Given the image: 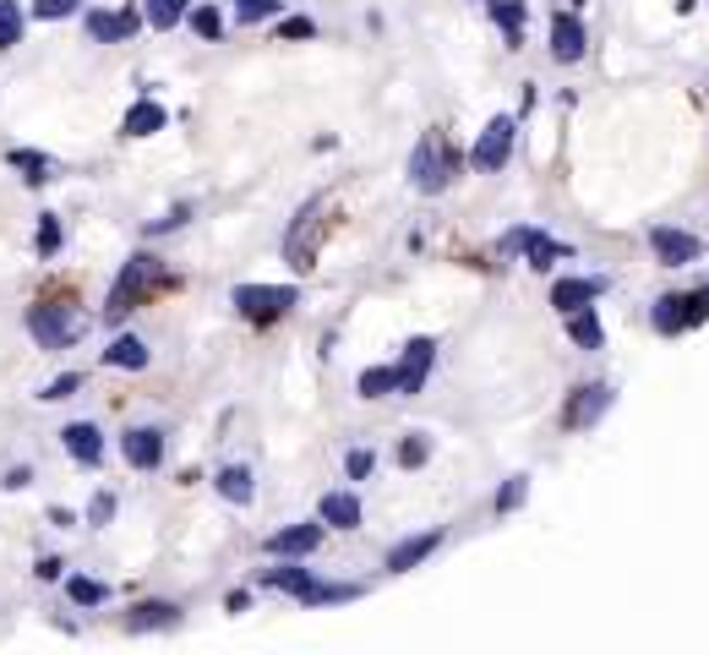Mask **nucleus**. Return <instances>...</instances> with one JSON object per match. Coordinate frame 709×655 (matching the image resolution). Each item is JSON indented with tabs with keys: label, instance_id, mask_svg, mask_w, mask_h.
Instances as JSON below:
<instances>
[{
	"label": "nucleus",
	"instance_id": "obj_45",
	"mask_svg": "<svg viewBox=\"0 0 709 655\" xmlns=\"http://www.w3.org/2000/svg\"><path fill=\"white\" fill-rule=\"evenodd\" d=\"M0 5H5V0H0Z\"/></svg>",
	"mask_w": 709,
	"mask_h": 655
},
{
	"label": "nucleus",
	"instance_id": "obj_17",
	"mask_svg": "<svg viewBox=\"0 0 709 655\" xmlns=\"http://www.w3.org/2000/svg\"><path fill=\"white\" fill-rule=\"evenodd\" d=\"M317 519H322L328 530H361L366 508H361V497H355V491H328V497L317 502Z\"/></svg>",
	"mask_w": 709,
	"mask_h": 655
},
{
	"label": "nucleus",
	"instance_id": "obj_16",
	"mask_svg": "<svg viewBox=\"0 0 709 655\" xmlns=\"http://www.w3.org/2000/svg\"><path fill=\"white\" fill-rule=\"evenodd\" d=\"M180 618H186V607H175V601H137L121 618V629L126 634H158V629H180Z\"/></svg>",
	"mask_w": 709,
	"mask_h": 655
},
{
	"label": "nucleus",
	"instance_id": "obj_21",
	"mask_svg": "<svg viewBox=\"0 0 709 655\" xmlns=\"http://www.w3.org/2000/svg\"><path fill=\"white\" fill-rule=\"evenodd\" d=\"M491 5V22L502 27L508 49H524V22H530V5L524 0H486Z\"/></svg>",
	"mask_w": 709,
	"mask_h": 655
},
{
	"label": "nucleus",
	"instance_id": "obj_12",
	"mask_svg": "<svg viewBox=\"0 0 709 655\" xmlns=\"http://www.w3.org/2000/svg\"><path fill=\"white\" fill-rule=\"evenodd\" d=\"M431 360H436V338H431V333H416V338L405 344V355H399V393H405V399H416L425 388Z\"/></svg>",
	"mask_w": 709,
	"mask_h": 655
},
{
	"label": "nucleus",
	"instance_id": "obj_11",
	"mask_svg": "<svg viewBox=\"0 0 709 655\" xmlns=\"http://www.w3.org/2000/svg\"><path fill=\"white\" fill-rule=\"evenodd\" d=\"M322 535H328V524H322V519L284 524V530H274V535L263 541V552H268V557H311V552L322 546Z\"/></svg>",
	"mask_w": 709,
	"mask_h": 655
},
{
	"label": "nucleus",
	"instance_id": "obj_36",
	"mask_svg": "<svg viewBox=\"0 0 709 655\" xmlns=\"http://www.w3.org/2000/svg\"><path fill=\"white\" fill-rule=\"evenodd\" d=\"M115 519V491H93V502H88V530H104Z\"/></svg>",
	"mask_w": 709,
	"mask_h": 655
},
{
	"label": "nucleus",
	"instance_id": "obj_7",
	"mask_svg": "<svg viewBox=\"0 0 709 655\" xmlns=\"http://www.w3.org/2000/svg\"><path fill=\"white\" fill-rule=\"evenodd\" d=\"M502 252H524V263H530L535 274H546L552 263L573 257V246L552 241V235H546V230H535V224H519V230H508V235H502Z\"/></svg>",
	"mask_w": 709,
	"mask_h": 655
},
{
	"label": "nucleus",
	"instance_id": "obj_32",
	"mask_svg": "<svg viewBox=\"0 0 709 655\" xmlns=\"http://www.w3.org/2000/svg\"><path fill=\"white\" fill-rule=\"evenodd\" d=\"M425 459H431V437H425V432H410V437L399 443V465H405V470H421Z\"/></svg>",
	"mask_w": 709,
	"mask_h": 655
},
{
	"label": "nucleus",
	"instance_id": "obj_41",
	"mask_svg": "<svg viewBox=\"0 0 709 655\" xmlns=\"http://www.w3.org/2000/svg\"><path fill=\"white\" fill-rule=\"evenodd\" d=\"M279 38H289V44H300V38H317V22H311V16H284V22H279Z\"/></svg>",
	"mask_w": 709,
	"mask_h": 655
},
{
	"label": "nucleus",
	"instance_id": "obj_39",
	"mask_svg": "<svg viewBox=\"0 0 709 655\" xmlns=\"http://www.w3.org/2000/svg\"><path fill=\"white\" fill-rule=\"evenodd\" d=\"M186 219H191V202H175V208H169L164 219H153V224H147V235L158 241V235H169V230H180Z\"/></svg>",
	"mask_w": 709,
	"mask_h": 655
},
{
	"label": "nucleus",
	"instance_id": "obj_28",
	"mask_svg": "<svg viewBox=\"0 0 709 655\" xmlns=\"http://www.w3.org/2000/svg\"><path fill=\"white\" fill-rule=\"evenodd\" d=\"M650 323H655V333H666V338H672V333H683V328H688L683 296H661V301H655V312H650Z\"/></svg>",
	"mask_w": 709,
	"mask_h": 655
},
{
	"label": "nucleus",
	"instance_id": "obj_31",
	"mask_svg": "<svg viewBox=\"0 0 709 655\" xmlns=\"http://www.w3.org/2000/svg\"><path fill=\"white\" fill-rule=\"evenodd\" d=\"M33 252H38V257H55V252H60V219H55V213H44V219H38V230H33Z\"/></svg>",
	"mask_w": 709,
	"mask_h": 655
},
{
	"label": "nucleus",
	"instance_id": "obj_18",
	"mask_svg": "<svg viewBox=\"0 0 709 655\" xmlns=\"http://www.w3.org/2000/svg\"><path fill=\"white\" fill-rule=\"evenodd\" d=\"M60 443H66V454H71L77 465H99V459H104V432H99L93 421H71V426L60 432Z\"/></svg>",
	"mask_w": 709,
	"mask_h": 655
},
{
	"label": "nucleus",
	"instance_id": "obj_14",
	"mask_svg": "<svg viewBox=\"0 0 709 655\" xmlns=\"http://www.w3.org/2000/svg\"><path fill=\"white\" fill-rule=\"evenodd\" d=\"M584 49H589V33H584L578 11H557V16H552V60H557V66H578Z\"/></svg>",
	"mask_w": 709,
	"mask_h": 655
},
{
	"label": "nucleus",
	"instance_id": "obj_19",
	"mask_svg": "<svg viewBox=\"0 0 709 655\" xmlns=\"http://www.w3.org/2000/svg\"><path fill=\"white\" fill-rule=\"evenodd\" d=\"M606 296V279H557L552 285V307L557 312H578V307H589V301H600Z\"/></svg>",
	"mask_w": 709,
	"mask_h": 655
},
{
	"label": "nucleus",
	"instance_id": "obj_3",
	"mask_svg": "<svg viewBox=\"0 0 709 655\" xmlns=\"http://www.w3.org/2000/svg\"><path fill=\"white\" fill-rule=\"evenodd\" d=\"M295 301H300L295 285H235V290H230V307H235L246 323H279Z\"/></svg>",
	"mask_w": 709,
	"mask_h": 655
},
{
	"label": "nucleus",
	"instance_id": "obj_15",
	"mask_svg": "<svg viewBox=\"0 0 709 655\" xmlns=\"http://www.w3.org/2000/svg\"><path fill=\"white\" fill-rule=\"evenodd\" d=\"M442 541H447V530H442V524H436V530H421V535L394 541V546H388V574H410V568H421Z\"/></svg>",
	"mask_w": 709,
	"mask_h": 655
},
{
	"label": "nucleus",
	"instance_id": "obj_38",
	"mask_svg": "<svg viewBox=\"0 0 709 655\" xmlns=\"http://www.w3.org/2000/svg\"><path fill=\"white\" fill-rule=\"evenodd\" d=\"M16 38H22V11H16V5L5 0V5H0V55H5V49H11Z\"/></svg>",
	"mask_w": 709,
	"mask_h": 655
},
{
	"label": "nucleus",
	"instance_id": "obj_29",
	"mask_svg": "<svg viewBox=\"0 0 709 655\" xmlns=\"http://www.w3.org/2000/svg\"><path fill=\"white\" fill-rule=\"evenodd\" d=\"M5 164H11V169H27V175H22L27 186H44V180H49V169H55V164H49V154H33V148H11V154H5Z\"/></svg>",
	"mask_w": 709,
	"mask_h": 655
},
{
	"label": "nucleus",
	"instance_id": "obj_6",
	"mask_svg": "<svg viewBox=\"0 0 709 655\" xmlns=\"http://www.w3.org/2000/svg\"><path fill=\"white\" fill-rule=\"evenodd\" d=\"M453 159H447V148H442V137L436 132H425L421 143H416V154H410V186L421 191V197H436V191H447V175Z\"/></svg>",
	"mask_w": 709,
	"mask_h": 655
},
{
	"label": "nucleus",
	"instance_id": "obj_20",
	"mask_svg": "<svg viewBox=\"0 0 709 655\" xmlns=\"http://www.w3.org/2000/svg\"><path fill=\"white\" fill-rule=\"evenodd\" d=\"M169 126V110L158 104V99H137L132 110H126V121H121V137H153V132H164Z\"/></svg>",
	"mask_w": 709,
	"mask_h": 655
},
{
	"label": "nucleus",
	"instance_id": "obj_25",
	"mask_svg": "<svg viewBox=\"0 0 709 655\" xmlns=\"http://www.w3.org/2000/svg\"><path fill=\"white\" fill-rule=\"evenodd\" d=\"M355 393H361L366 404H377V399L399 393V366H366V371H361V382H355Z\"/></svg>",
	"mask_w": 709,
	"mask_h": 655
},
{
	"label": "nucleus",
	"instance_id": "obj_37",
	"mask_svg": "<svg viewBox=\"0 0 709 655\" xmlns=\"http://www.w3.org/2000/svg\"><path fill=\"white\" fill-rule=\"evenodd\" d=\"M235 16L252 27V22H268V16H279V0H235Z\"/></svg>",
	"mask_w": 709,
	"mask_h": 655
},
{
	"label": "nucleus",
	"instance_id": "obj_27",
	"mask_svg": "<svg viewBox=\"0 0 709 655\" xmlns=\"http://www.w3.org/2000/svg\"><path fill=\"white\" fill-rule=\"evenodd\" d=\"M186 11H191V0H142V16H147V27H158V33H175V27L186 22Z\"/></svg>",
	"mask_w": 709,
	"mask_h": 655
},
{
	"label": "nucleus",
	"instance_id": "obj_34",
	"mask_svg": "<svg viewBox=\"0 0 709 655\" xmlns=\"http://www.w3.org/2000/svg\"><path fill=\"white\" fill-rule=\"evenodd\" d=\"M524 497H530V476H508V481H502V491H497V513L524 508Z\"/></svg>",
	"mask_w": 709,
	"mask_h": 655
},
{
	"label": "nucleus",
	"instance_id": "obj_8",
	"mask_svg": "<svg viewBox=\"0 0 709 655\" xmlns=\"http://www.w3.org/2000/svg\"><path fill=\"white\" fill-rule=\"evenodd\" d=\"M142 22H147V16H142L137 5H121V11L88 5V11H82V27H88L93 44H132V38L142 33Z\"/></svg>",
	"mask_w": 709,
	"mask_h": 655
},
{
	"label": "nucleus",
	"instance_id": "obj_10",
	"mask_svg": "<svg viewBox=\"0 0 709 655\" xmlns=\"http://www.w3.org/2000/svg\"><path fill=\"white\" fill-rule=\"evenodd\" d=\"M650 252H655V263H661V268H688V263H699V257H705V241H699V235H688V230L655 224V230H650Z\"/></svg>",
	"mask_w": 709,
	"mask_h": 655
},
{
	"label": "nucleus",
	"instance_id": "obj_42",
	"mask_svg": "<svg viewBox=\"0 0 709 655\" xmlns=\"http://www.w3.org/2000/svg\"><path fill=\"white\" fill-rule=\"evenodd\" d=\"M683 312H688V328L709 323V285L705 290H694V296H683Z\"/></svg>",
	"mask_w": 709,
	"mask_h": 655
},
{
	"label": "nucleus",
	"instance_id": "obj_22",
	"mask_svg": "<svg viewBox=\"0 0 709 655\" xmlns=\"http://www.w3.org/2000/svg\"><path fill=\"white\" fill-rule=\"evenodd\" d=\"M153 355H147V344H142L137 333H115L110 338V349H104V366L110 371H142Z\"/></svg>",
	"mask_w": 709,
	"mask_h": 655
},
{
	"label": "nucleus",
	"instance_id": "obj_26",
	"mask_svg": "<svg viewBox=\"0 0 709 655\" xmlns=\"http://www.w3.org/2000/svg\"><path fill=\"white\" fill-rule=\"evenodd\" d=\"M186 27H191L202 44H219L224 27H230V16H224L219 5H191V11H186Z\"/></svg>",
	"mask_w": 709,
	"mask_h": 655
},
{
	"label": "nucleus",
	"instance_id": "obj_4",
	"mask_svg": "<svg viewBox=\"0 0 709 655\" xmlns=\"http://www.w3.org/2000/svg\"><path fill=\"white\" fill-rule=\"evenodd\" d=\"M77 333H82V318H77L71 307H55V301L27 307V338H33L38 349H66Z\"/></svg>",
	"mask_w": 709,
	"mask_h": 655
},
{
	"label": "nucleus",
	"instance_id": "obj_23",
	"mask_svg": "<svg viewBox=\"0 0 709 655\" xmlns=\"http://www.w3.org/2000/svg\"><path fill=\"white\" fill-rule=\"evenodd\" d=\"M213 487L224 502H235V508H246L252 497H257V481H252V465H224L219 476H213Z\"/></svg>",
	"mask_w": 709,
	"mask_h": 655
},
{
	"label": "nucleus",
	"instance_id": "obj_43",
	"mask_svg": "<svg viewBox=\"0 0 709 655\" xmlns=\"http://www.w3.org/2000/svg\"><path fill=\"white\" fill-rule=\"evenodd\" d=\"M33 574H38V579H60V574H66V563H60V557H38V563H33Z\"/></svg>",
	"mask_w": 709,
	"mask_h": 655
},
{
	"label": "nucleus",
	"instance_id": "obj_5",
	"mask_svg": "<svg viewBox=\"0 0 709 655\" xmlns=\"http://www.w3.org/2000/svg\"><path fill=\"white\" fill-rule=\"evenodd\" d=\"M513 143H519V121L513 115H491L486 132L475 137V148H469V164L480 175H497V169H508V159H513Z\"/></svg>",
	"mask_w": 709,
	"mask_h": 655
},
{
	"label": "nucleus",
	"instance_id": "obj_40",
	"mask_svg": "<svg viewBox=\"0 0 709 655\" xmlns=\"http://www.w3.org/2000/svg\"><path fill=\"white\" fill-rule=\"evenodd\" d=\"M372 465H377V454H372V448H350V454H344V476H350V481H366V476H372Z\"/></svg>",
	"mask_w": 709,
	"mask_h": 655
},
{
	"label": "nucleus",
	"instance_id": "obj_30",
	"mask_svg": "<svg viewBox=\"0 0 709 655\" xmlns=\"http://www.w3.org/2000/svg\"><path fill=\"white\" fill-rule=\"evenodd\" d=\"M104 596H110V590H104L99 579H88V574L66 579V601H71V607H104Z\"/></svg>",
	"mask_w": 709,
	"mask_h": 655
},
{
	"label": "nucleus",
	"instance_id": "obj_44",
	"mask_svg": "<svg viewBox=\"0 0 709 655\" xmlns=\"http://www.w3.org/2000/svg\"><path fill=\"white\" fill-rule=\"evenodd\" d=\"M27 481H33V470H27V465H16V470H5V491H22V487H27Z\"/></svg>",
	"mask_w": 709,
	"mask_h": 655
},
{
	"label": "nucleus",
	"instance_id": "obj_33",
	"mask_svg": "<svg viewBox=\"0 0 709 655\" xmlns=\"http://www.w3.org/2000/svg\"><path fill=\"white\" fill-rule=\"evenodd\" d=\"M77 388H82V371H60L55 382H44V388H38V399H44V404H60V399H71Z\"/></svg>",
	"mask_w": 709,
	"mask_h": 655
},
{
	"label": "nucleus",
	"instance_id": "obj_9",
	"mask_svg": "<svg viewBox=\"0 0 709 655\" xmlns=\"http://www.w3.org/2000/svg\"><path fill=\"white\" fill-rule=\"evenodd\" d=\"M611 382H578L573 393H567V404H563V426L567 432H589L606 410H611Z\"/></svg>",
	"mask_w": 709,
	"mask_h": 655
},
{
	"label": "nucleus",
	"instance_id": "obj_24",
	"mask_svg": "<svg viewBox=\"0 0 709 655\" xmlns=\"http://www.w3.org/2000/svg\"><path fill=\"white\" fill-rule=\"evenodd\" d=\"M567 338L578 344V349H600L606 344V328H600V318H595V307H578V312H567Z\"/></svg>",
	"mask_w": 709,
	"mask_h": 655
},
{
	"label": "nucleus",
	"instance_id": "obj_13",
	"mask_svg": "<svg viewBox=\"0 0 709 655\" xmlns=\"http://www.w3.org/2000/svg\"><path fill=\"white\" fill-rule=\"evenodd\" d=\"M121 459H126L132 470H158V465H164V426H126Z\"/></svg>",
	"mask_w": 709,
	"mask_h": 655
},
{
	"label": "nucleus",
	"instance_id": "obj_35",
	"mask_svg": "<svg viewBox=\"0 0 709 655\" xmlns=\"http://www.w3.org/2000/svg\"><path fill=\"white\" fill-rule=\"evenodd\" d=\"M77 11H82V0H33V22H66Z\"/></svg>",
	"mask_w": 709,
	"mask_h": 655
},
{
	"label": "nucleus",
	"instance_id": "obj_1",
	"mask_svg": "<svg viewBox=\"0 0 709 655\" xmlns=\"http://www.w3.org/2000/svg\"><path fill=\"white\" fill-rule=\"evenodd\" d=\"M263 590H279L300 607H333V601H361L366 585H333V579H317L306 568V557H279V568H263Z\"/></svg>",
	"mask_w": 709,
	"mask_h": 655
},
{
	"label": "nucleus",
	"instance_id": "obj_2",
	"mask_svg": "<svg viewBox=\"0 0 709 655\" xmlns=\"http://www.w3.org/2000/svg\"><path fill=\"white\" fill-rule=\"evenodd\" d=\"M153 285H169V274L158 268V257L137 252V257L121 268V279H115V290H110V301H104V318H110V323H115V318H126V312L137 307Z\"/></svg>",
	"mask_w": 709,
	"mask_h": 655
}]
</instances>
